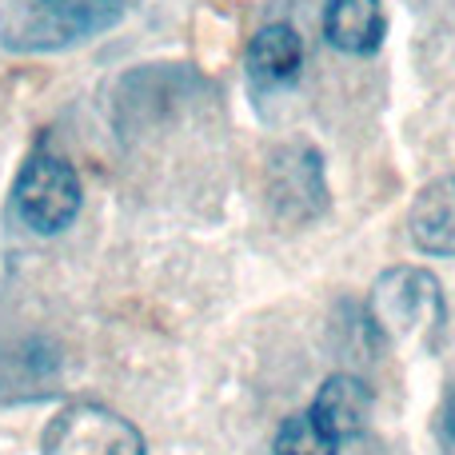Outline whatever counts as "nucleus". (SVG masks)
Listing matches in <instances>:
<instances>
[{
	"mask_svg": "<svg viewBox=\"0 0 455 455\" xmlns=\"http://www.w3.org/2000/svg\"><path fill=\"white\" fill-rule=\"evenodd\" d=\"M312 419L331 435L336 443L355 440L371 419V387L352 371H336L320 384L312 403Z\"/></svg>",
	"mask_w": 455,
	"mask_h": 455,
	"instance_id": "39448f33",
	"label": "nucleus"
},
{
	"mask_svg": "<svg viewBox=\"0 0 455 455\" xmlns=\"http://www.w3.org/2000/svg\"><path fill=\"white\" fill-rule=\"evenodd\" d=\"M12 196L24 228H32L36 235H60L80 216V204H84L76 168L64 156H52V152H36L20 168Z\"/></svg>",
	"mask_w": 455,
	"mask_h": 455,
	"instance_id": "7ed1b4c3",
	"label": "nucleus"
},
{
	"mask_svg": "<svg viewBox=\"0 0 455 455\" xmlns=\"http://www.w3.org/2000/svg\"><path fill=\"white\" fill-rule=\"evenodd\" d=\"M144 435L100 403H72L48 424L44 455H144Z\"/></svg>",
	"mask_w": 455,
	"mask_h": 455,
	"instance_id": "20e7f679",
	"label": "nucleus"
},
{
	"mask_svg": "<svg viewBox=\"0 0 455 455\" xmlns=\"http://www.w3.org/2000/svg\"><path fill=\"white\" fill-rule=\"evenodd\" d=\"M323 36L344 56L379 52L387 36V16L379 0H328L323 4Z\"/></svg>",
	"mask_w": 455,
	"mask_h": 455,
	"instance_id": "423d86ee",
	"label": "nucleus"
},
{
	"mask_svg": "<svg viewBox=\"0 0 455 455\" xmlns=\"http://www.w3.org/2000/svg\"><path fill=\"white\" fill-rule=\"evenodd\" d=\"M443 432H448V440L455 443V392L448 395V403H443Z\"/></svg>",
	"mask_w": 455,
	"mask_h": 455,
	"instance_id": "9d476101",
	"label": "nucleus"
},
{
	"mask_svg": "<svg viewBox=\"0 0 455 455\" xmlns=\"http://www.w3.org/2000/svg\"><path fill=\"white\" fill-rule=\"evenodd\" d=\"M408 235L427 256H455V176H440L416 196L408 212Z\"/></svg>",
	"mask_w": 455,
	"mask_h": 455,
	"instance_id": "6e6552de",
	"label": "nucleus"
},
{
	"mask_svg": "<svg viewBox=\"0 0 455 455\" xmlns=\"http://www.w3.org/2000/svg\"><path fill=\"white\" fill-rule=\"evenodd\" d=\"M336 448L339 443L315 424L312 411H307V416H288L272 443L275 455H336Z\"/></svg>",
	"mask_w": 455,
	"mask_h": 455,
	"instance_id": "1a4fd4ad",
	"label": "nucleus"
},
{
	"mask_svg": "<svg viewBox=\"0 0 455 455\" xmlns=\"http://www.w3.org/2000/svg\"><path fill=\"white\" fill-rule=\"evenodd\" d=\"M248 76L259 88H283L299 76L304 68V40L291 24H264L256 36L248 40Z\"/></svg>",
	"mask_w": 455,
	"mask_h": 455,
	"instance_id": "0eeeda50",
	"label": "nucleus"
},
{
	"mask_svg": "<svg viewBox=\"0 0 455 455\" xmlns=\"http://www.w3.org/2000/svg\"><path fill=\"white\" fill-rule=\"evenodd\" d=\"M120 16L124 0H0V48L16 56L64 52Z\"/></svg>",
	"mask_w": 455,
	"mask_h": 455,
	"instance_id": "f257e3e1",
	"label": "nucleus"
},
{
	"mask_svg": "<svg viewBox=\"0 0 455 455\" xmlns=\"http://www.w3.org/2000/svg\"><path fill=\"white\" fill-rule=\"evenodd\" d=\"M368 320L392 352H427L443 336V291L424 267H392L376 280L368 299Z\"/></svg>",
	"mask_w": 455,
	"mask_h": 455,
	"instance_id": "f03ea898",
	"label": "nucleus"
}]
</instances>
